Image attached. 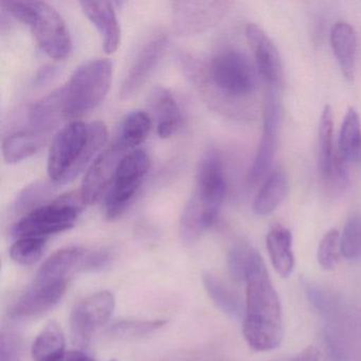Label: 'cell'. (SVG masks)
<instances>
[{
    "label": "cell",
    "instance_id": "13",
    "mask_svg": "<svg viewBox=\"0 0 361 361\" xmlns=\"http://www.w3.org/2000/svg\"><path fill=\"white\" fill-rule=\"evenodd\" d=\"M246 37L259 75L272 88L278 90L283 83V65L274 42L255 24L247 25Z\"/></svg>",
    "mask_w": 361,
    "mask_h": 361
},
{
    "label": "cell",
    "instance_id": "29",
    "mask_svg": "<svg viewBox=\"0 0 361 361\" xmlns=\"http://www.w3.org/2000/svg\"><path fill=\"white\" fill-rule=\"evenodd\" d=\"M202 282L207 293L221 312L233 319L240 318L243 314H245L240 298L223 281L219 280L212 274L206 272L202 274Z\"/></svg>",
    "mask_w": 361,
    "mask_h": 361
},
{
    "label": "cell",
    "instance_id": "2",
    "mask_svg": "<svg viewBox=\"0 0 361 361\" xmlns=\"http://www.w3.org/2000/svg\"><path fill=\"white\" fill-rule=\"evenodd\" d=\"M109 132L103 122L67 124L52 140L47 172L54 185H66L79 176L106 143Z\"/></svg>",
    "mask_w": 361,
    "mask_h": 361
},
{
    "label": "cell",
    "instance_id": "20",
    "mask_svg": "<svg viewBox=\"0 0 361 361\" xmlns=\"http://www.w3.org/2000/svg\"><path fill=\"white\" fill-rule=\"evenodd\" d=\"M149 106L157 122L158 136L170 138L177 132L181 122L180 111L174 96L166 88L157 86L152 90Z\"/></svg>",
    "mask_w": 361,
    "mask_h": 361
},
{
    "label": "cell",
    "instance_id": "26",
    "mask_svg": "<svg viewBox=\"0 0 361 361\" xmlns=\"http://www.w3.org/2000/svg\"><path fill=\"white\" fill-rule=\"evenodd\" d=\"M337 151L346 164H360L361 120L354 107H350L344 116L338 138Z\"/></svg>",
    "mask_w": 361,
    "mask_h": 361
},
{
    "label": "cell",
    "instance_id": "33",
    "mask_svg": "<svg viewBox=\"0 0 361 361\" xmlns=\"http://www.w3.org/2000/svg\"><path fill=\"white\" fill-rule=\"evenodd\" d=\"M54 183H48L47 181H37L27 185L16 197L13 204L16 213H25L32 211L33 209L41 206L39 202L45 200L52 192Z\"/></svg>",
    "mask_w": 361,
    "mask_h": 361
},
{
    "label": "cell",
    "instance_id": "18",
    "mask_svg": "<svg viewBox=\"0 0 361 361\" xmlns=\"http://www.w3.org/2000/svg\"><path fill=\"white\" fill-rule=\"evenodd\" d=\"M85 249L81 247H65L50 255L39 267L35 281L37 282H68V276L80 269L85 257Z\"/></svg>",
    "mask_w": 361,
    "mask_h": 361
},
{
    "label": "cell",
    "instance_id": "5",
    "mask_svg": "<svg viewBox=\"0 0 361 361\" xmlns=\"http://www.w3.org/2000/svg\"><path fill=\"white\" fill-rule=\"evenodd\" d=\"M207 77L217 94L230 101H244L257 92L255 66L244 52L234 48L219 50L211 58Z\"/></svg>",
    "mask_w": 361,
    "mask_h": 361
},
{
    "label": "cell",
    "instance_id": "19",
    "mask_svg": "<svg viewBox=\"0 0 361 361\" xmlns=\"http://www.w3.org/2000/svg\"><path fill=\"white\" fill-rule=\"evenodd\" d=\"M266 247L276 271L282 278H288L295 267L290 230L281 224L272 225L266 235Z\"/></svg>",
    "mask_w": 361,
    "mask_h": 361
},
{
    "label": "cell",
    "instance_id": "6",
    "mask_svg": "<svg viewBox=\"0 0 361 361\" xmlns=\"http://www.w3.org/2000/svg\"><path fill=\"white\" fill-rule=\"evenodd\" d=\"M85 208L79 192L65 194L23 215L11 228L16 238H47L71 229Z\"/></svg>",
    "mask_w": 361,
    "mask_h": 361
},
{
    "label": "cell",
    "instance_id": "15",
    "mask_svg": "<svg viewBox=\"0 0 361 361\" xmlns=\"http://www.w3.org/2000/svg\"><path fill=\"white\" fill-rule=\"evenodd\" d=\"M66 288L67 282L46 283L33 281L32 284L12 306L10 316L13 319H28L41 316L60 302Z\"/></svg>",
    "mask_w": 361,
    "mask_h": 361
},
{
    "label": "cell",
    "instance_id": "30",
    "mask_svg": "<svg viewBox=\"0 0 361 361\" xmlns=\"http://www.w3.org/2000/svg\"><path fill=\"white\" fill-rule=\"evenodd\" d=\"M259 257V251L247 240H240L234 243L227 257L228 269L231 278L238 283L245 282L249 270Z\"/></svg>",
    "mask_w": 361,
    "mask_h": 361
},
{
    "label": "cell",
    "instance_id": "28",
    "mask_svg": "<svg viewBox=\"0 0 361 361\" xmlns=\"http://www.w3.org/2000/svg\"><path fill=\"white\" fill-rule=\"evenodd\" d=\"M66 340L58 323L51 321L39 334L31 348L35 361H58L66 353Z\"/></svg>",
    "mask_w": 361,
    "mask_h": 361
},
{
    "label": "cell",
    "instance_id": "4",
    "mask_svg": "<svg viewBox=\"0 0 361 361\" xmlns=\"http://www.w3.org/2000/svg\"><path fill=\"white\" fill-rule=\"evenodd\" d=\"M111 80L113 64L106 59L81 65L64 87L65 118H78L99 106L111 88Z\"/></svg>",
    "mask_w": 361,
    "mask_h": 361
},
{
    "label": "cell",
    "instance_id": "14",
    "mask_svg": "<svg viewBox=\"0 0 361 361\" xmlns=\"http://www.w3.org/2000/svg\"><path fill=\"white\" fill-rule=\"evenodd\" d=\"M166 46V37L159 35L149 39L140 48L122 83L120 92L122 98H132L149 81L164 54Z\"/></svg>",
    "mask_w": 361,
    "mask_h": 361
},
{
    "label": "cell",
    "instance_id": "27",
    "mask_svg": "<svg viewBox=\"0 0 361 361\" xmlns=\"http://www.w3.org/2000/svg\"><path fill=\"white\" fill-rule=\"evenodd\" d=\"M151 130L152 118L149 114L142 111H132L120 123L115 141L126 151L133 152L147 140Z\"/></svg>",
    "mask_w": 361,
    "mask_h": 361
},
{
    "label": "cell",
    "instance_id": "8",
    "mask_svg": "<svg viewBox=\"0 0 361 361\" xmlns=\"http://www.w3.org/2000/svg\"><path fill=\"white\" fill-rule=\"evenodd\" d=\"M282 105L276 88H270L263 109V132L259 149L248 173V183L255 187L269 173L274 164L282 126Z\"/></svg>",
    "mask_w": 361,
    "mask_h": 361
},
{
    "label": "cell",
    "instance_id": "25",
    "mask_svg": "<svg viewBox=\"0 0 361 361\" xmlns=\"http://www.w3.org/2000/svg\"><path fill=\"white\" fill-rule=\"evenodd\" d=\"M48 134L37 130H20L8 135L3 142L4 158L8 164L28 159L37 153L47 141Z\"/></svg>",
    "mask_w": 361,
    "mask_h": 361
},
{
    "label": "cell",
    "instance_id": "32",
    "mask_svg": "<svg viewBox=\"0 0 361 361\" xmlns=\"http://www.w3.org/2000/svg\"><path fill=\"white\" fill-rule=\"evenodd\" d=\"M47 238H18L10 249V257L20 265L30 266L41 259L45 249Z\"/></svg>",
    "mask_w": 361,
    "mask_h": 361
},
{
    "label": "cell",
    "instance_id": "40",
    "mask_svg": "<svg viewBox=\"0 0 361 361\" xmlns=\"http://www.w3.org/2000/svg\"><path fill=\"white\" fill-rule=\"evenodd\" d=\"M111 361H118V360H111Z\"/></svg>",
    "mask_w": 361,
    "mask_h": 361
},
{
    "label": "cell",
    "instance_id": "23",
    "mask_svg": "<svg viewBox=\"0 0 361 361\" xmlns=\"http://www.w3.org/2000/svg\"><path fill=\"white\" fill-rule=\"evenodd\" d=\"M341 160L334 142L333 109L325 105L319 121V170L323 180L331 177Z\"/></svg>",
    "mask_w": 361,
    "mask_h": 361
},
{
    "label": "cell",
    "instance_id": "36",
    "mask_svg": "<svg viewBox=\"0 0 361 361\" xmlns=\"http://www.w3.org/2000/svg\"><path fill=\"white\" fill-rule=\"evenodd\" d=\"M111 261V255L107 250H97L86 252L79 271H98L106 267Z\"/></svg>",
    "mask_w": 361,
    "mask_h": 361
},
{
    "label": "cell",
    "instance_id": "1",
    "mask_svg": "<svg viewBox=\"0 0 361 361\" xmlns=\"http://www.w3.org/2000/svg\"><path fill=\"white\" fill-rule=\"evenodd\" d=\"M245 283L246 305L243 323L245 340L257 352L274 350L284 337L282 306L263 257H259L255 262Z\"/></svg>",
    "mask_w": 361,
    "mask_h": 361
},
{
    "label": "cell",
    "instance_id": "21",
    "mask_svg": "<svg viewBox=\"0 0 361 361\" xmlns=\"http://www.w3.org/2000/svg\"><path fill=\"white\" fill-rule=\"evenodd\" d=\"M219 214V213L209 210L191 196L183 209L179 226L183 244L187 246L195 244L202 234L216 221Z\"/></svg>",
    "mask_w": 361,
    "mask_h": 361
},
{
    "label": "cell",
    "instance_id": "12",
    "mask_svg": "<svg viewBox=\"0 0 361 361\" xmlns=\"http://www.w3.org/2000/svg\"><path fill=\"white\" fill-rule=\"evenodd\" d=\"M227 194V183L219 152L210 149L198 166L193 196L206 208L219 213Z\"/></svg>",
    "mask_w": 361,
    "mask_h": 361
},
{
    "label": "cell",
    "instance_id": "34",
    "mask_svg": "<svg viewBox=\"0 0 361 361\" xmlns=\"http://www.w3.org/2000/svg\"><path fill=\"white\" fill-rule=\"evenodd\" d=\"M341 255L346 259H358L361 255V219L352 214L346 219L343 232L340 235Z\"/></svg>",
    "mask_w": 361,
    "mask_h": 361
},
{
    "label": "cell",
    "instance_id": "9",
    "mask_svg": "<svg viewBox=\"0 0 361 361\" xmlns=\"http://www.w3.org/2000/svg\"><path fill=\"white\" fill-rule=\"evenodd\" d=\"M230 6L231 3L225 0L175 1L172 4L175 32L183 37L206 32L223 20Z\"/></svg>",
    "mask_w": 361,
    "mask_h": 361
},
{
    "label": "cell",
    "instance_id": "39",
    "mask_svg": "<svg viewBox=\"0 0 361 361\" xmlns=\"http://www.w3.org/2000/svg\"><path fill=\"white\" fill-rule=\"evenodd\" d=\"M276 361V360H274ZM276 361H290V360H276Z\"/></svg>",
    "mask_w": 361,
    "mask_h": 361
},
{
    "label": "cell",
    "instance_id": "17",
    "mask_svg": "<svg viewBox=\"0 0 361 361\" xmlns=\"http://www.w3.org/2000/svg\"><path fill=\"white\" fill-rule=\"evenodd\" d=\"M329 42L342 75L348 82L354 81L358 54L356 31L348 23H336L331 28Z\"/></svg>",
    "mask_w": 361,
    "mask_h": 361
},
{
    "label": "cell",
    "instance_id": "38",
    "mask_svg": "<svg viewBox=\"0 0 361 361\" xmlns=\"http://www.w3.org/2000/svg\"><path fill=\"white\" fill-rule=\"evenodd\" d=\"M58 361H96L92 356L81 350H69L65 353Z\"/></svg>",
    "mask_w": 361,
    "mask_h": 361
},
{
    "label": "cell",
    "instance_id": "22",
    "mask_svg": "<svg viewBox=\"0 0 361 361\" xmlns=\"http://www.w3.org/2000/svg\"><path fill=\"white\" fill-rule=\"evenodd\" d=\"M288 189L289 180L286 173L280 169L272 171L264 180L253 200V213L259 216L274 213L284 202Z\"/></svg>",
    "mask_w": 361,
    "mask_h": 361
},
{
    "label": "cell",
    "instance_id": "11",
    "mask_svg": "<svg viewBox=\"0 0 361 361\" xmlns=\"http://www.w3.org/2000/svg\"><path fill=\"white\" fill-rule=\"evenodd\" d=\"M128 151L113 141L111 145L90 164L82 183L79 193L85 206L98 202L105 190L109 189L116 171Z\"/></svg>",
    "mask_w": 361,
    "mask_h": 361
},
{
    "label": "cell",
    "instance_id": "31",
    "mask_svg": "<svg viewBox=\"0 0 361 361\" xmlns=\"http://www.w3.org/2000/svg\"><path fill=\"white\" fill-rule=\"evenodd\" d=\"M164 319L157 320H122L111 325L109 334L118 339H135L149 335L166 324Z\"/></svg>",
    "mask_w": 361,
    "mask_h": 361
},
{
    "label": "cell",
    "instance_id": "10",
    "mask_svg": "<svg viewBox=\"0 0 361 361\" xmlns=\"http://www.w3.org/2000/svg\"><path fill=\"white\" fill-rule=\"evenodd\" d=\"M115 305V297L107 290L99 291L75 304L71 317L73 340L82 348L88 345L94 334L106 324Z\"/></svg>",
    "mask_w": 361,
    "mask_h": 361
},
{
    "label": "cell",
    "instance_id": "3",
    "mask_svg": "<svg viewBox=\"0 0 361 361\" xmlns=\"http://www.w3.org/2000/svg\"><path fill=\"white\" fill-rule=\"evenodd\" d=\"M8 14L28 25L44 52L54 60H63L71 54V33L61 14L44 1L3 3Z\"/></svg>",
    "mask_w": 361,
    "mask_h": 361
},
{
    "label": "cell",
    "instance_id": "37",
    "mask_svg": "<svg viewBox=\"0 0 361 361\" xmlns=\"http://www.w3.org/2000/svg\"><path fill=\"white\" fill-rule=\"evenodd\" d=\"M290 361H319V350L314 345L307 346V348L298 353Z\"/></svg>",
    "mask_w": 361,
    "mask_h": 361
},
{
    "label": "cell",
    "instance_id": "7",
    "mask_svg": "<svg viewBox=\"0 0 361 361\" xmlns=\"http://www.w3.org/2000/svg\"><path fill=\"white\" fill-rule=\"evenodd\" d=\"M149 155L142 149H135L120 162L105 198L107 219L121 216L140 189L149 171Z\"/></svg>",
    "mask_w": 361,
    "mask_h": 361
},
{
    "label": "cell",
    "instance_id": "24",
    "mask_svg": "<svg viewBox=\"0 0 361 361\" xmlns=\"http://www.w3.org/2000/svg\"><path fill=\"white\" fill-rule=\"evenodd\" d=\"M62 118L64 113V88L56 90L35 103L29 111L31 130L48 134Z\"/></svg>",
    "mask_w": 361,
    "mask_h": 361
},
{
    "label": "cell",
    "instance_id": "16",
    "mask_svg": "<svg viewBox=\"0 0 361 361\" xmlns=\"http://www.w3.org/2000/svg\"><path fill=\"white\" fill-rule=\"evenodd\" d=\"M84 14L96 27L107 54L117 51L121 44V27L114 5L109 1H81Z\"/></svg>",
    "mask_w": 361,
    "mask_h": 361
},
{
    "label": "cell",
    "instance_id": "35",
    "mask_svg": "<svg viewBox=\"0 0 361 361\" xmlns=\"http://www.w3.org/2000/svg\"><path fill=\"white\" fill-rule=\"evenodd\" d=\"M341 248H340V233L337 229H331L326 232L319 243L317 251V259L322 269L333 270L339 262Z\"/></svg>",
    "mask_w": 361,
    "mask_h": 361
}]
</instances>
